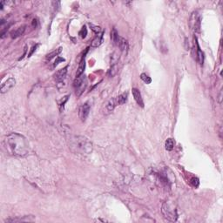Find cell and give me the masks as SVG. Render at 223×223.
<instances>
[{"label": "cell", "mask_w": 223, "mask_h": 223, "mask_svg": "<svg viewBox=\"0 0 223 223\" xmlns=\"http://www.w3.org/2000/svg\"><path fill=\"white\" fill-rule=\"evenodd\" d=\"M5 142L7 150L15 156L23 157L29 152V145L26 139L19 133H11L6 137Z\"/></svg>", "instance_id": "1"}, {"label": "cell", "mask_w": 223, "mask_h": 223, "mask_svg": "<svg viewBox=\"0 0 223 223\" xmlns=\"http://www.w3.org/2000/svg\"><path fill=\"white\" fill-rule=\"evenodd\" d=\"M70 149L74 153L87 155L92 153V144L84 136H73L70 139Z\"/></svg>", "instance_id": "2"}, {"label": "cell", "mask_w": 223, "mask_h": 223, "mask_svg": "<svg viewBox=\"0 0 223 223\" xmlns=\"http://www.w3.org/2000/svg\"><path fill=\"white\" fill-rule=\"evenodd\" d=\"M162 214L165 216V218L167 219L170 221H176L178 218L177 211L175 209L173 204L168 202H164L162 205Z\"/></svg>", "instance_id": "3"}, {"label": "cell", "mask_w": 223, "mask_h": 223, "mask_svg": "<svg viewBox=\"0 0 223 223\" xmlns=\"http://www.w3.org/2000/svg\"><path fill=\"white\" fill-rule=\"evenodd\" d=\"M87 86V79L85 75H81L79 78H76L73 82V88H74L76 96L79 97L82 95Z\"/></svg>", "instance_id": "4"}, {"label": "cell", "mask_w": 223, "mask_h": 223, "mask_svg": "<svg viewBox=\"0 0 223 223\" xmlns=\"http://www.w3.org/2000/svg\"><path fill=\"white\" fill-rule=\"evenodd\" d=\"M90 110H91V104L90 102H86L83 105L79 106V118L81 119V121L85 122L87 118L88 115L90 114Z\"/></svg>", "instance_id": "5"}, {"label": "cell", "mask_w": 223, "mask_h": 223, "mask_svg": "<svg viewBox=\"0 0 223 223\" xmlns=\"http://www.w3.org/2000/svg\"><path fill=\"white\" fill-rule=\"evenodd\" d=\"M190 26L195 32H199L201 30V18L197 12H193L190 18Z\"/></svg>", "instance_id": "6"}, {"label": "cell", "mask_w": 223, "mask_h": 223, "mask_svg": "<svg viewBox=\"0 0 223 223\" xmlns=\"http://www.w3.org/2000/svg\"><path fill=\"white\" fill-rule=\"evenodd\" d=\"M15 85H16V80H15L14 78L8 79L1 86V93L4 94L5 92H9L10 90H12L15 86Z\"/></svg>", "instance_id": "7"}, {"label": "cell", "mask_w": 223, "mask_h": 223, "mask_svg": "<svg viewBox=\"0 0 223 223\" xmlns=\"http://www.w3.org/2000/svg\"><path fill=\"white\" fill-rule=\"evenodd\" d=\"M67 69H68V66H66V67H64L63 69H60V70L58 71L57 72L53 75L54 79H55L57 82H61V81H63L64 79H66V74H67Z\"/></svg>", "instance_id": "8"}, {"label": "cell", "mask_w": 223, "mask_h": 223, "mask_svg": "<svg viewBox=\"0 0 223 223\" xmlns=\"http://www.w3.org/2000/svg\"><path fill=\"white\" fill-rule=\"evenodd\" d=\"M132 96L134 98L136 103L140 106H141V107H144V101H143V99H142V96H141V93H140V91L138 89H136V88H132Z\"/></svg>", "instance_id": "9"}, {"label": "cell", "mask_w": 223, "mask_h": 223, "mask_svg": "<svg viewBox=\"0 0 223 223\" xmlns=\"http://www.w3.org/2000/svg\"><path fill=\"white\" fill-rule=\"evenodd\" d=\"M103 35H104V31H101V32L97 34L96 37L92 41V47L96 48V47H99L102 44V42H103Z\"/></svg>", "instance_id": "10"}, {"label": "cell", "mask_w": 223, "mask_h": 223, "mask_svg": "<svg viewBox=\"0 0 223 223\" xmlns=\"http://www.w3.org/2000/svg\"><path fill=\"white\" fill-rule=\"evenodd\" d=\"M34 221V217L32 215H29V216H25L24 218H15V219H8L5 221V222H23V221Z\"/></svg>", "instance_id": "11"}, {"label": "cell", "mask_w": 223, "mask_h": 223, "mask_svg": "<svg viewBox=\"0 0 223 223\" xmlns=\"http://www.w3.org/2000/svg\"><path fill=\"white\" fill-rule=\"evenodd\" d=\"M85 55L82 57L81 60L79 62V67H78V70H77V72H76V78H79L81 75H83L84 72H85V69H86V60H85V57L86 56Z\"/></svg>", "instance_id": "12"}, {"label": "cell", "mask_w": 223, "mask_h": 223, "mask_svg": "<svg viewBox=\"0 0 223 223\" xmlns=\"http://www.w3.org/2000/svg\"><path fill=\"white\" fill-rule=\"evenodd\" d=\"M117 46H118V48L120 49L121 52H126L127 53V49H128V43H127V41L124 38L119 37L118 43H117Z\"/></svg>", "instance_id": "13"}, {"label": "cell", "mask_w": 223, "mask_h": 223, "mask_svg": "<svg viewBox=\"0 0 223 223\" xmlns=\"http://www.w3.org/2000/svg\"><path fill=\"white\" fill-rule=\"evenodd\" d=\"M116 105H117V103H116V100L115 99H111V100L107 101V103L105 104V112H106V114H109L111 112H113Z\"/></svg>", "instance_id": "14"}, {"label": "cell", "mask_w": 223, "mask_h": 223, "mask_svg": "<svg viewBox=\"0 0 223 223\" xmlns=\"http://www.w3.org/2000/svg\"><path fill=\"white\" fill-rule=\"evenodd\" d=\"M25 31H26V26H22L18 27V28H17L16 30H14L13 31H12L11 37H12V39H17L18 37L22 36L23 34H24Z\"/></svg>", "instance_id": "15"}, {"label": "cell", "mask_w": 223, "mask_h": 223, "mask_svg": "<svg viewBox=\"0 0 223 223\" xmlns=\"http://www.w3.org/2000/svg\"><path fill=\"white\" fill-rule=\"evenodd\" d=\"M62 52V47H58V49H56V50H54L53 52H52V53H48L46 56H45V59L47 60V61H50V60H52L53 59V58H55V57H57L60 54V53Z\"/></svg>", "instance_id": "16"}, {"label": "cell", "mask_w": 223, "mask_h": 223, "mask_svg": "<svg viewBox=\"0 0 223 223\" xmlns=\"http://www.w3.org/2000/svg\"><path fill=\"white\" fill-rule=\"evenodd\" d=\"M127 98H128V93H127V92H124L122 94L118 95V97H116L115 100H116L117 105H123V104H125L127 101Z\"/></svg>", "instance_id": "17"}, {"label": "cell", "mask_w": 223, "mask_h": 223, "mask_svg": "<svg viewBox=\"0 0 223 223\" xmlns=\"http://www.w3.org/2000/svg\"><path fill=\"white\" fill-rule=\"evenodd\" d=\"M119 37H120V36L118 35L117 30H116L115 28H114V29L111 31V39H112V42L114 43V44L117 45V43H118Z\"/></svg>", "instance_id": "18"}, {"label": "cell", "mask_w": 223, "mask_h": 223, "mask_svg": "<svg viewBox=\"0 0 223 223\" xmlns=\"http://www.w3.org/2000/svg\"><path fill=\"white\" fill-rule=\"evenodd\" d=\"M195 55H196L197 61L200 63V65H202L203 61H204V56H203V53L201 51V49H200L198 44H197V53Z\"/></svg>", "instance_id": "19"}, {"label": "cell", "mask_w": 223, "mask_h": 223, "mask_svg": "<svg viewBox=\"0 0 223 223\" xmlns=\"http://www.w3.org/2000/svg\"><path fill=\"white\" fill-rule=\"evenodd\" d=\"M174 146V142L172 139H167L165 142V147L167 151H172Z\"/></svg>", "instance_id": "20"}, {"label": "cell", "mask_w": 223, "mask_h": 223, "mask_svg": "<svg viewBox=\"0 0 223 223\" xmlns=\"http://www.w3.org/2000/svg\"><path fill=\"white\" fill-rule=\"evenodd\" d=\"M118 71V66H117V64H116V65H113V66H111V68H110L109 70L110 77H114V76H115V75L117 74Z\"/></svg>", "instance_id": "21"}, {"label": "cell", "mask_w": 223, "mask_h": 223, "mask_svg": "<svg viewBox=\"0 0 223 223\" xmlns=\"http://www.w3.org/2000/svg\"><path fill=\"white\" fill-rule=\"evenodd\" d=\"M140 79H142L143 81H144L146 84H150L152 82V79L150 77H148L146 74H145V73H142V74L140 75Z\"/></svg>", "instance_id": "22"}, {"label": "cell", "mask_w": 223, "mask_h": 223, "mask_svg": "<svg viewBox=\"0 0 223 223\" xmlns=\"http://www.w3.org/2000/svg\"><path fill=\"white\" fill-rule=\"evenodd\" d=\"M79 35H80V37H81L82 39H85V38L86 37V35H87V29H86V27H82V29L79 31Z\"/></svg>", "instance_id": "23"}, {"label": "cell", "mask_w": 223, "mask_h": 223, "mask_svg": "<svg viewBox=\"0 0 223 223\" xmlns=\"http://www.w3.org/2000/svg\"><path fill=\"white\" fill-rule=\"evenodd\" d=\"M67 100H68V96H66L64 97V98L61 100V101L59 102V107H60V111H61V112L63 111V109H64L65 104H66V102Z\"/></svg>", "instance_id": "24"}, {"label": "cell", "mask_w": 223, "mask_h": 223, "mask_svg": "<svg viewBox=\"0 0 223 223\" xmlns=\"http://www.w3.org/2000/svg\"><path fill=\"white\" fill-rule=\"evenodd\" d=\"M90 26H91V28H92V31H95V32H96L97 34L100 32L101 28H100V26H93V25H92V24H90Z\"/></svg>", "instance_id": "25"}, {"label": "cell", "mask_w": 223, "mask_h": 223, "mask_svg": "<svg viewBox=\"0 0 223 223\" xmlns=\"http://www.w3.org/2000/svg\"><path fill=\"white\" fill-rule=\"evenodd\" d=\"M39 44H35L34 46H32V48H31V52H30V53L28 54V58L31 57V55H32V54L34 53V52H36V50H37V48L39 47Z\"/></svg>", "instance_id": "26"}, {"label": "cell", "mask_w": 223, "mask_h": 223, "mask_svg": "<svg viewBox=\"0 0 223 223\" xmlns=\"http://www.w3.org/2000/svg\"><path fill=\"white\" fill-rule=\"evenodd\" d=\"M63 61H65V58H59V57H58L57 58V59H56V61H55V63H54V66H57L60 62H63Z\"/></svg>", "instance_id": "27"}]
</instances>
